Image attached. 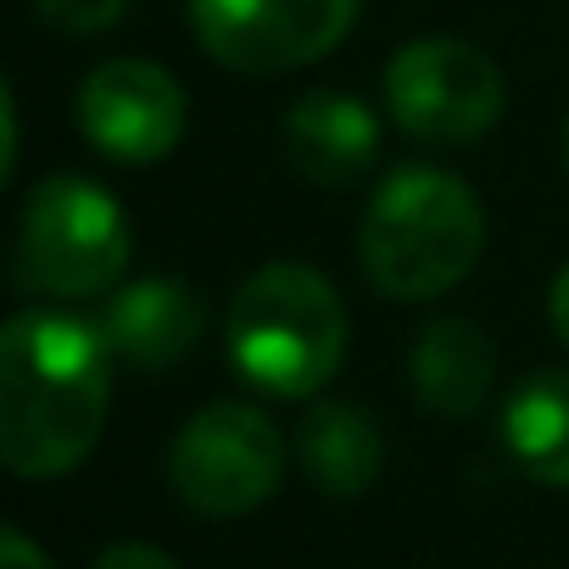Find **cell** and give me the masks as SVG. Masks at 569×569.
<instances>
[{
  "mask_svg": "<svg viewBox=\"0 0 569 569\" xmlns=\"http://www.w3.org/2000/svg\"><path fill=\"white\" fill-rule=\"evenodd\" d=\"M90 569H179L162 547H151V541H118V547H107Z\"/></svg>",
  "mask_w": 569,
  "mask_h": 569,
  "instance_id": "cell-15",
  "label": "cell"
},
{
  "mask_svg": "<svg viewBox=\"0 0 569 569\" xmlns=\"http://www.w3.org/2000/svg\"><path fill=\"white\" fill-rule=\"evenodd\" d=\"M112 408V347L101 325L23 308L0 330V458L18 480L79 469Z\"/></svg>",
  "mask_w": 569,
  "mask_h": 569,
  "instance_id": "cell-1",
  "label": "cell"
},
{
  "mask_svg": "<svg viewBox=\"0 0 569 569\" xmlns=\"http://www.w3.org/2000/svg\"><path fill=\"white\" fill-rule=\"evenodd\" d=\"M547 313H552V330H558V341L569 347V262H563V268H558V279H552Z\"/></svg>",
  "mask_w": 569,
  "mask_h": 569,
  "instance_id": "cell-17",
  "label": "cell"
},
{
  "mask_svg": "<svg viewBox=\"0 0 569 569\" xmlns=\"http://www.w3.org/2000/svg\"><path fill=\"white\" fill-rule=\"evenodd\" d=\"M129 218L112 190L84 173H51L29 190L12 246V273L29 297L90 302L129 268Z\"/></svg>",
  "mask_w": 569,
  "mask_h": 569,
  "instance_id": "cell-4",
  "label": "cell"
},
{
  "mask_svg": "<svg viewBox=\"0 0 569 569\" xmlns=\"http://www.w3.org/2000/svg\"><path fill=\"white\" fill-rule=\"evenodd\" d=\"M386 112L419 146H475L502 118V68L452 34H425L386 62Z\"/></svg>",
  "mask_w": 569,
  "mask_h": 569,
  "instance_id": "cell-5",
  "label": "cell"
},
{
  "mask_svg": "<svg viewBox=\"0 0 569 569\" xmlns=\"http://www.w3.org/2000/svg\"><path fill=\"white\" fill-rule=\"evenodd\" d=\"M297 463L325 497H363L386 469V436L358 402H313L297 425Z\"/></svg>",
  "mask_w": 569,
  "mask_h": 569,
  "instance_id": "cell-12",
  "label": "cell"
},
{
  "mask_svg": "<svg viewBox=\"0 0 569 569\" xmlns=\"http://www.w3.org/2000/svg\"><path fill=\"white\" fill-rule=\"evenodd\" d=\"M284 157L308 184L347 190L380 157V118L341 90H308L284 112Z\"/></svg>",
  "mask_w": 569,
  "mask_h": 569,
  "instance_id": "cell-10",
  "label": "cell"
},
{
  "mask_svg": "<svg viewBox=\"0 0 569 569\" xmlns=\"http://www.w3.org/2000/svg\"><path fill=\"white\" fill-rule=\"evenodd\" d=\"M101 336H107L118 363L162 375V369L184 363L201 347L207 302H201V291H190L184 279H134L107 302Z\"/></svg>",
  "mask_w": 569,
  "mask_h": 569,
  "instance_id": "cell-9",
  "label": "cell"
},
{
  "mask_svg": "<svg viewBox=\"0 0 569 569\" xmlns=\"http://www.w3.org/2000/svg\"><path fill=\"white\" fill-rule=\"evenodd\" d=\"M173 491L207 519H240L262 508L284 480V436L251 402H207L168 452Z\"/></svg>",
  "mask_w": 569,
  "mask_h": 569,
  "instance_id": "cell-6",
  "label": "cell"
},
{
  "mask_svg": "<svg viewBox=\"0 0 569 569\" xmlns=\"http://www.w3.org/2000/svg\"><path fill=\"white\" fill-rule=\"evenodd\" d=\"M0 168H18V96L7 90V162H0ZM7 173H0V179H7Z\"/></svg>",
  "mask_w": 569,
  "mask_h": 569,
  "instance_id": "cell-18",
  "label": "cell"
},
{
  "mask_svg": "<svg viewBox=\"0 0 569 569\" xmlns=\"http://www.w3.org/2000/svg\"><path fill=\"white\" fill-rule=\"evenodd\" d=\"M563 168H569V123H563Z\"/></svg>",
  "mask_w": 569,
  "mask_h": 569,
  "instance_id": "cell-19",
  "label": "cell"
},
{
  "mask_svg": "<svg viewBox=\"0 0 569 569\" xmlns=\"http://www.w3.org/2000/svg\"><path fill=\"white\" fill-rule=\"evenodd\" d=\"M486 251L480 196L430 162H408L380 179L358 223V262L391 302H436L475 273Z\"/></svg>",
  "mask_w": 569,
  "mask_h": 569,
  "instance_id": "cell-2",
  "label": "cell"
},
{
  "mask_svg": "<svg viewBox=\"0 0 569 569\" xmlns=\"http://www.w3.org/2000/svg\"><path fill=\"white\" fill-rule=\"evenodd\" d=\"M223 347L246 386L284 402L319 397L347 358V302L319 268L268 262L234 291Z\"/></svg>",
  "mask_w": 569,
  "mask_h": 569,
  "instance_id": "cell-3",
  "label": "cell"
},
{
  "mask_svg": "<svg viewBox=\"0 0 569 569\" xmlns=\"http://www.w3.org/2000/svg\"><path fill=\"white\" fill-rule=\"evenodd\" d=\"M0 569H51V558L34 547V536L29 530H7V536H0Z\"/></svg>",
  "mask_w": 569,
  "mask_h": 569,
  "instance_id": "cell-16",
  "label": "cell"
},
{
  "mask_svg": "<svg viewBox=\"0 0 569 569\" xmlns=\"http://www.w3.org/2000/svg\"><path fill=\"white\" fill-rule=\"evenodd\" d=\"M79 129L112 162H162L184 140V90L146 57H112L79 84Z\"/></svg>",
  "mask_w": 569,
  "mask_h": 569,
  "instance_id": "cell-8",
  "label": "cell"
},
{
  "mask_svg": "<svg viewBox=\"0 0 569 569\" xmlns=\"http://www.w3.org/2000/svg\"><path fill=\"white\" fill-rule=\"evenodd\" d=\"M34 12L62 34H101L129 12V0H34Z\"/></svg>",
  "mask_w": 569,
  "mask_h": 569,
  "instance_id": "cell-14",
  "label": "cell"
},
{
  "mask_svg": "<svg viewBox=\"0 0 569 569\" xmlns=\"http://www.w3.org/2000/svg\"><path fill=\"white\" fill-rule=\"evenodd\" d=\"M491 380H497V347H491V336L475 319L447 313V319H430L413 336L408 386H413V397H419L425 413H436V419H469V413L486 408Z\"/></svg>",
  "mask_w": 569,
  "mask_h": 569,
  "instance_id": "cell-11",
  "label": "cell"
},
{
  "mask_svg": "<svg viewBox=\"0 0 569 569\" xmlns=\"http://www.w3.org/2000/svg\"><path fill=\"white\" fill-rule=\"evenodd\" d=\"M502 441H508L513 463L530 480H541L552 491H569V375L563 369L530 375L508 397Z\"/></svg>",
  "mask_w": 569,
  "mask_h": 569,
  "instance_id": "cell-13",
  "label": "cell"
},
{
  "mask_svg": "<svg viewBox=\"0 0 569 569\" xmlns=\"http://www.w3.org/2000/svg\"><path fill=\"white\" fill-rule=\"evenodd\" d=\"M363 0H190L201 51L229 73H297L325 62Z\"/></svg>",
  "mask_w": 569,
  "mask_h": 569,
  "instance_id": "cell-7",
  "label": "cell"
}]
</instances>
